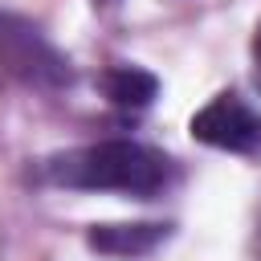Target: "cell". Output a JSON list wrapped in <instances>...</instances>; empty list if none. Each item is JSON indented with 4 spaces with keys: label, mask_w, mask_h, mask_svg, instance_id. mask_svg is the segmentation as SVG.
<instances>
[{
    "label": "cell",
    "mask_w": 261,
    "mask_h": 261,
    "mask_svg": "<svg viewBox=\"0 0 261 261\" xmlns=\"http://www.w3.org/2000/svg\"><path fill=\"white\" fill-rule=\"evenodd\" d=\"M253 253H257V261H261V216H257V232H253Z\"/></svg>",
    "instance_id": "7"
},
{
    "label": "cell",
    "mask_w": 261,
    "mask_h": 261,
    "mask_svg": "<svg viewBox=\"0 0 261 261\" xmlns=\"http://www.w3.org/2000/svg\"><path fill=\"white\" fill-rule=\"evenodd\" d=\"M94 4H110V0H94Z\"/></svg>",
    "instance_id": "8"
},
{
    "label": "cell",
    "mask_w": 261,
    "mask_h": 261,
    "mask_svg": "<svg viewBox=\"0 0 261 261\" xmlns=\"http://www.w3.org/2000/svg\"><path fill=\"white\" fill-rule=\"evenodd\" d=\"M249 53H253V86H257V94H261V20H257V29H253Z\"/></svg>",
    "instance_id": "6"
},
{
    "label": "cell",
    "mask_w": 261,
    "mask_h": 261,
    "mask_svg": "<svg viewBox=\"0 0 261 261\" xmlns=\"http://www.w3.org/2000/svg\"><path fill=\"white\" fill-rule=\"evenodd\" d=\"M0 69L12 82L29 90H45V94L69 90L77 77L69 57L41 33V24L8 8H0Z\"/></svg>",
    "instance_id": "2"
},
{
    "label": "cell",
    "mask_w": 261,
    "mask_h": 261,
    "mask_svg": "<svg viewBox=\"0 0 261 261\" xmlns=\"http://www.w3.org/2000/svg\"><path fill=\"white\" fill-rule=\"evenodd\" d=\"M192 139L212 147V151H228V155H261V110L241 98L237 90H220L216 98H208L192 122H188Z\"/></svg>",
    "instance_id": "3"
},
{
    "label": "cell",
    "mask_w": 261,
    "mask_h": 261,
    "mask_svg": "<svg viewBox=\"0 0 261 261\" xmlns=\"http://www.w3.org/2000/svg\"><path fill=\"white\" fill-rule=\"evenodd\" d=\"M37 179L65 192H118L135 200H155L179 179V163L143 139H98L82 147L53 151L37 163Z\"/></svg>",
    "instance_id": "1"
},
{
    "label": "cell",
    "mask_w": 261,
    "mask_h": 261,
    "mask_svg": "<svg viewBox=\"0 0 261 261\" xmlns=\"http://www.w3.org/2000/svg\"><path fill=\"white\" fill-rule=\"evenodd\" d=\"M167 237H171L167 220H126V224H90L86 228V245L98 257H114V261H143L159 245H167Z\"/></svg>",
    "instance_id": "4"
},
{
    "label": "cell",
    "mask_w": 261,
    "mask_h": 261,
    "mask_svg": "<svg viewBox=\"0 0 261 261\" xmlns=\"http://www.w3.org/2000/svg\"><path fill=\"white\" fill-rule=\"evenodd\" d=\"M94 86H98V94H102L110 106H118V110H126V114H139V110H147V106L159 98V77H155L151 69L126 65V61L98 69Z\"/></svg>",
    "instance_id": "5"
}]
</instances>
